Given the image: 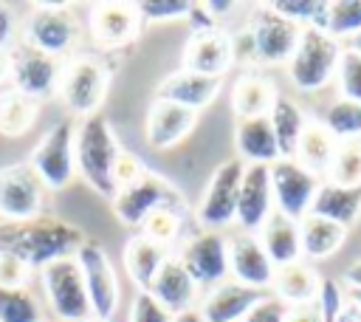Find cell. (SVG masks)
<instances>
[{"label": "cell", "instance_id": "6da1fadb", "mask_svg": "<svg viewBox=\"0 0 361 322\" xmlns=\"http://www.w3.org/2000/svg\"><path fill=\"white\" fill-rule=\"evenodd\" d=\"M85 232L54 215H39L31 220L0 223V251L20 257L28 268H45L54 260L76 257L85 243Z\"/></svg>", "mask_w": 361, "mask_h": 322}, {"label": "cell", "instance_id": "7a4b0ae2", "mask_svg": "<svg viewBox=\"0 0 361 322\" xmlns=\"http://www.w3.org/2000/svg\"><path fill=\"white\" fill-rule=\"evenodd\" d=\"M73 155H76V172L87 181V186H93L102 198L113 201L116 198L113 172H116L121 147L104 116H87L76 124Z\"/></svg>", "mask_w": 361, "mask_h": 322}, {"label": "cell", "instance_id": "3957f363", "mask_svg": "<svg viewBox=\"0 0 361 322\" xmlns=\"http://www.w3.org/2000/svg\"><path fill=\"white\" fill-rule=\"evenodd\" d=\"M344 45L322 28H302L299 45L288 59V79L302 93H316L336 79Z\"/></svg>", "mask_w": 361, "mask_h": 322}, {"label": "cell", "instance_id": "277c9868", "mask_svg": "<svg viewBox=\"0 0 361 322\" xmlns=\"http://www.w3.org/2000/svg\"><path fill=\"white\" fill-rule=\"evenodd\" d=\"M107 88H110V65L102 56L79 54V56H71L68 65H62L59 96L71 113H76L82 119L99 116Z\"/></svg>", "mask_w": 361, "mask_h": 322}, {"label": "cell", "instance_id": "5b68a950", "mask_svg": "<svg viewBox=\"0 0 361 322\" xmlns=\"http://www.w3.org/2000/svg\"><path fill=\"white\" fill-rule=\"evenodd\" d=\"M39 282L45 291V302L59 322H85L93 316L90 297L79 271L76 257L54 260L39 271Z\"/></svg>", "mask_w": 361, "mask_h": 322}, {"label": "cell", "instance_id": "8992f818", "mask_svg": "<svg viewBox=\"0 0 361 322\" xmlns=\"http://www.w3.org/2000/svg\"><path fill=\"white\" fill-rule=\"evenodd\" d=\"M73 141H76V124L59 119L31 150L28 164L37 172V178L45 184V189H65L73 181L76 175Z\"/></svg>", "mask_w": 361, "mask_h": 322}, {"label": "cell", "instance_id": "52a82bcc", "mask_svg": "<svg viewBox=\"0 0 361 322\" xmlns=\"http://www.w3.org/2000/svg\"><path fill=\"white\" fill-rule=\"evenodd\" d=\"M11 54V88L42 102L51 99L54 93H59V79H62V62L34 45H28L25 40L11 42L8 45Z\"/></svg>", "mask_w": 361, "mask_h": 322}, {"label": "cell", "instance_id": "ba28073f", "mask_svg": "<svg viewBox=\"0 0 361 322\" xmlns=\"http://www.w3.org/2000/svg\"><path fill=\"white\" fill-rule=\"evenodd\" d=\"M243 169H245V164L240 158H228V161L217 164V169L212 172L209 184L203 189L197 212H195L200 229L220 232L237 220V195H240Z\"/></svg>", "mask_w": 361, "mask_h": 322}, {"label": "cell", "instance_id": "9c48e42d", "mask_svg": "<svg viewBox=\"0 0 361 322\" xmlns=\"http://www.w3.org/2000/svg\"><path fill=\"white\" fill-rule=\"evenodd\" d=\"M110 203L116 217L130 229H141L147 215H152L158 206H186L180 192L152 169H147L135 184L118 189Z\"/></svg>", "mask_w": 361, "mask_h": 322}, {"label": "cell", "instance_id": "30bf717a", "mask_svg": "<svg viewBox=\"0 0 361 322\" xmlns=\"http://www.w3.org/2000/svg\"><path fill=\"white\" fill-rule=\"evenodd\" d=\"M271 192L274 209L290 220H302L310 215L313 198L319 192V175L305 169L296 158H279L271 167Z\"/></svg>", "mask_w": 361, "mask_h": 322}, {"label": "cell", "instance_id": "8fae6325", "mask_svg": "<svg viewBox=\"0 0 361 322\" xmlns=\"http://www.w3.org/2000/svg\"><path fill=\"white\" fill-rule=\"evenodd\" d=\"M45 206V184L28 161L0 167V217L6 223L39 217Z\"/></svg>", "mask_w": 361, "mask_h": 322}, {"label": "cell", "instance_id": "7c38bea8", "mask_svg": "<svg viewBox=\"0 0 361 322\" xmlns=\"http://www.w3.org/2000/svg\"><path fill=\"white\" fill-rule=\"evenodd\" d=\"M28 45L51 54V56H65L73 51V45L79 42V23L76 14L68 6H54V3H42L37 6L28 20H25V37Z\"/></svg>", "mask_w": 361, "mask_h": 322}, {"label": "cell", "instance_id": "4fadbf2b", "mask_svg": "<svg viewBox=\"0 0 361 322\" xmlns=\"http://www.w3.org/2000/svg\"><path fill=\"white\" fill-rule=\"evenodd\" d=\"M76 263H79V271H82V280L90 297L93 316L113 319L118 311V274L107 251L99 243L85 240L82 249L76 251Z\"/></svg>", "mask_w": 361, "mask_h": 322}, {"label": "cell", "instance_id": "5bb4252c", "mask_svg": "<svg viewBox=\"0 0 361 322\" xmlns=\"http://www.w3.org/2000/svg\"><path fill=\"white\" fill-rule=\"evenodd\" d=\"M178 260L197 285H217L228 277V240L220 232L197 229L180 240Z\"/></svg>", "mask_w": 361, "mask_h": 322}, {"label": "cell", "instance_id": "9a60e30c", "mask_svg": "<svg viewBox=\"0 0 361 322\" xmlns=\"http://www.w3.org/2000/svg\"><path fill=\"white\" fill-rule=\"evenodd\" d=\"M245 28L251 34L257 62H262V65H282V62L288 65V59L293 56V51L299 45V37H302V28L296 23L285 20L282 14L271 11L268 6L257 8Z\"/></svg>", "mask_w": 361, "mask_h": 322}, {"label": "cell", "instance_id": "2e32d148", "mask_svg": "<svg viewBox=\"0 0 361 322\" xmlns=\"http://www.w3.org/2000/svg\"><path fill=\"white\" fill-rule=\"evenodd\" d=\"M274 212V192H271V169L265 164H245L240 195H237V226L248 234H257L262 223Z\"/></svg>", "mask_w": 361, "mask_h": 322}, {"label": "cell", "instance_id": "e0dca14e", "mask_svg": "<svg viewBox=\"0 0 361 322\" xmlns=\"http://www.w3.org/2000/svg\"><path fill=\"white\" fill-rule=\"evenodd\" d=\"M274 271H276V266L265 254L257 234L240 232V234L228 237V274L234 282L248 285L254 291H265L274 282Z\"/></svg>", "mask_w": 361, "mask_h": 322}, {"label": "cell", "instance_id": "ac0fdd59", "mask_svg": "<svg viewBox=\"0 0 361 322\" xmlns=\"http://www.w3.org/2000/svg\"><path fill=\"white\" fill-rule=\"evenodd\" d=\"M234 65L231 56V40L226 31H192V37L183 45V68L195 71L200 76L223 79L228 68Z\"/></svg>", "mask_w": 361, "mask_h": 322}, {"label": "cell", "instance_id": "d6986e66", "mask_svg": "<svg viewBox=\"0 0 361 322\" xmlns=\"http://www.w3.org/2000/svg\"><path fill=\"white\" fill-rule=\"evenodd\" d=\"M87 28L99 45L118 48V45L135 40V34L141 28V17H138L135 3H96V6H90Z\"/></svg>", "mask_w": 361, "mask_h": 322}, {"label": "cell", "instance_id": "ffe728a7", "mask_svg": "<svg viewBox=\"0 0 361 322\" xmlns=\"http://www.w3.org/2000/svg\"><path fill=\"white\" fill-rule=\"evenodd\" d=\"M197 121V113L189 107H180L175 102H164V99H152L149 110H147V144L152 150H172L175 144H180L192 127Z\"/></svg>", "mask_w": 361, "mask_h": 322}, {"label": "cell", "instance_id": "44dd1931", "mask_svg": "<svg viewBox=\"0 0 361 322\" xmlns=\"http://www.w3.org/2000/svg\"><path fill=\"white\" fill-rule=\"evenodd\" d=\"M262 294L265 291H254L234 280H223L206 291V297L197 305V314L203 322H243Z\"/></svg>", "mask_w": 361, "mask_h": 322}, {"label": "cell", "instance_id": "7402d4cb", "mask_svg": "<svg viewBox=\"0 0 361 322\" xmlns=\"http://www.w3.org/2000/svg\"><path fill=\"white\" fill-rule=\"evenodd\" d=\"M223 88V79H212V76H200L195 71H175L169 76H164V82H158L155 88V99H164V102H175L180 107H189V110H203L209 107L217 93Z\"/></svg>", "mask_w": 361, "mask_h": 322}, {"label": "cell", "instance_id": "603a6c76", "mask_svg": "<svg viewBox=\"0 0 361 322\" xmlns=\"http://www.w3.org/2000/svg\"><path fill=\"white\" fill-rule=\"evenodd\" d=\"M197 282L192 280V274L180 266L178 257H169L164 263V268L158 271L155 282L149 285V294L169 311V314H186V311H195V302H197Z\"/></svg>", "mask_w": 361, "mask_h": 322}, {"label": "cell", "instance_id": "cb8c5ba5", "mask_svg": "<svg viewBox=\"0 0 361 322\" xmlns=\"http://www.w3.org/2000/svg\"><path fill=\"white\" fill-rule=\"evenodd\" d=\"M274 297L279 302H285L288 308H296V305H310L319 299V288H322V277L316 274V268L305 260H296V263H288V266H279L274 271Z\"/></svg>", "mask_w": 361, "mask_h": 322}, {"label": "cell", "instance_id": "d4e9b609", "mask_svg": "<svg viewBox=\"0 0 361 322\" xmlns=\"http://www.w3.org/2000/svg\"><path fill=\"white\" fill-rule=\"evenodd\" d=\"M234 147H237V158L245 164H265L271 167L274 161H279V147L271 130L268 116H257V119H237L234 127Z\"/></svg>", "mask_w": 361, "mask_h": 322}, {"label": "cell", "instance_id": "484cf974", "mask_svg": "<svg viewBox=\"0 0 361 322\" xmlns=\"http://www.w3.org/2000/svg\"><path fill=\"white\" fill-rule=\"evenodd\" d=\"M310 215L338 223L341 229H350L361 217V186H338L330 181L319 184V192L313 198Z\"/></svg>", "mask_w": 361, "mask_h": 322}, {"label": "cell", "instance_id": "4316f807", "mask_svg": "<svg viewBox=\"0 0 361 322\" xmlns=\"http://www.w3.org/2000/svg\"><path fill=\"white\" fill-rule=\"evenodd\" d=\"M169 246H161L144 234H133L124 246V268L130 274V280L138 285V291H149V285L155 282L158 271L164 268V263L169 260Z\"/></svg>", "mask_w": 361, "mask_h": 322}, {"label": "cell", "instance_id": "83f0119b", "mask_svg": "<svg viewBox=\"0 0 361 322\" xmlns=\"http://www.w3.org/2000/svg\"><path fill=\"white\" fill-rule=\"evenodd\" d=\"M265 254L271 257V263L288 266L302 260V240H299V220H290L285 215H279L276 209L271 212V217L262 223V229L257 232Z\"/></svg>", "mask_w": 361, "mask_h": 322}, {"label": "cell", "instance_id": "f1b7e54d", "mask_svg": "<svg viewBox=\"0 0 361 322\" xmlns=\"http://www.w3.org/2000/svg\"><path fill=\"white\" fill-rule=\"evenodd\" d=\"M276 88L268 76L245 71L237 76V82L231 85V110L237 119H257V116H268V110L276 102Z\"/></svg>", "mask_w": 361, "mask_h": 322}, {"label": "cell", "instance_id": "f546056e", "mask_svg": "<svg viewBox=\"0 0 361 322\" xmlns=\"http://www.w3.org/2000/svg\"><path fill=\"white\" fill-rule=\"evenodd\" d=\"M268 121H271V130H274V138H276V147H279V158H293L296 147H299V138H302L305 127L310 124L305 110L293 99L279 93L274 107L268 110Z\"/></svg>", "mask_w": 361, "mask_h": 322}, {"label": "cell", "instance_id": "4dcf8cb0", "mask_svg": "<svg viewBox=\"0 0 361 322\" xmlns=\"http://www.w3.org/2000/svg\"><path fill=\"white\" fill-rule=\"evenodd\" d=\"M344 237H347V229H341L333 220H324V217H316V215H307V217L299 220L302 260L319 263V260L333 257L344 246Z\"/></svg>", "mask_w": 361, "mask_h": 322}, {"label": "cell", "instance_id": "1f68e13d", "mask_svg": "<svg viewBox=\"0 0 361 322\" xmlns=\"http://www.w3.org/2000/svg\"><path fill=\"white\" fill-rule=\"evenodd\" d=\"M336 147H338V141L327 133V127L322 121H310L305 127L302 138H299V147H296V155L293 158L305 169H310L313 175H322V172L330 169V161L336 155Z\"/></svg>", "mask_w": 361, "mask_h": 322}, {"label": "cell", "instance_id": "d6a6232c", "mask_svg": "<svg viewBox=\"0 0 361 322\" xmlns=\"http://www.w3.org/2000/svg\"><path fill=\"white\" fill-rule=\"evenodd\" d=\"M37 116H39L37 99L14 90V88L0 90V136H8V138L25 136L34 127Z\"/></svg>", "mask_w": 361, "mask_h": 322}, {"label": "cell", "instance_id": "836d02e7", "mask_svg": "<svg viewBox=\"0 0 361 322\" xmlns=\"http://www.w3.org/2000/svg\"><path fill=\"white\" fill-rule=\"evenodd\" d=\"M322 124L327 127V133L338 141V144H347V141H361V105L358 102H347V99H336L327 105L324 116H322Z\"/></svg>", "mask_w": 361, "mask_h": 322}, {"label": "cell", "instance_id": "e575fe53", "mask_svg": "<svg viewBox=\"0 0 361 322\" xmlns=\"http://www.w3.org/2000/svg\"><path fill=\"white\" fill-rule=\"evenodd\" d=\"M0 322H45L42 305L28 285L23 288L0 285Z\"/></svg>", "mask_w": 361, "mask_h": 322}, {"label": "cell", "instance_id": "d590c367", "mask_svg": "<svg viewBox=\"0 0 361 322\" xmlns=\"http://www.w3.org/2000/svg\"><path fill=\"white\" fill-rule=\"evenodd\" d=\"M183 212L186 206H158L152 215H147V220L141 223L138 234L161 243V246H172L180 237L183 229Z\"/></svg>", "mask_w": 361, "mask_h": 322}, {"label": "cell", "instance_id": "8d00e7d4", "mask_svg": "<svg viewBox=\"0 0 361 322\" xmlns=\"http://www.w3.org/2000/svg\"><path fill=\"white\" fill-rule=\"evenodd\" d=\"M268 8L282 14L285 20L296 23L299 28H322L324 31L330 3L327 0H274V3H268Z\"/></svg>", "mask_w": 361, "mask_h": 322}, {"label": "cell", "instance_id": "74e56055", "mask_svg": "<svg viewBox=\"0 0 361 322\" xmlns=\"http://www.w3.org/2000/svg\"><path fill=\"white\" fill-rule=\"evenodd\" d=\"M327 181L338 186H361V141H347L336 147Z\"/></svg>", "mask_w": 361, "mask_h": 322}, {"label": "cell", "instance_id": "f35d334b", "mask_svg": "<svg viewBox=\"0 0 361 322\" xmlns=\"http://www.w3.org/2000/svg\"><path fill=\"white\" fill-rule=\"evenodd\" d=\"M324 31L330 37H336L338 42L355 37L361 31V0H336V3H330Z\"/></svg>", "mask_w": 361, "mask_h": 322}, {"label": "cell", "instance_id": "ab89813d", "mask_svg": "<svg viewBox=\"0 0 361 322\" xmlns=\"http://www.w3.org/2000/svg\"><path fill=\"white\" fill-rule=\"evenodd\" d=\"M336 85H338L341 99L361 105V54H355L350 48L341 51L338 71H336Z\"/></svg>", "mask_w": 361, "mask_h": 322}, {"label": "cell", "instance_id": "60d3db41", "mask_svg": "<svg viewBox=\"0 0 361 322\" xmlns=\"http://www.w3.org/2000/svg\"><path fill=\"white\" fill-rule=\"evenodd\" d=\"M138 17L149 23H166V20H180L189 14L192 3L189 0H138L135 3Z\"/></svg>", "mask_w": 361, "mask_h": 322}, {"label": "cell", "instance_id": "b9f144b4", "mask_svg": "<svg viewBox=\"0 0 361 322\" xmlns=\"http://www.w3.org/2000/svg\"><path fill=\"white\" fill-rule=\"evenodd\" d=\"M175 314H169L149 291H138L130 305V322H172Z\"/></svg>", "mask_w": 361, "mask_h": 322}, {"label": "cell", "instance_id": "7bdbcfd3", "mask_svg": "<svg viewBox=\"0 0 361 322\" xmlns=\"http://www.w3.org/2000/svg\"><path fill=\"white\" fill-rule=\"evenodd\" d=\"M28 274H31V268L20 257H14L8 251H0V285L3 288H23V285H28Z\"/></svg>", "mask_w": 361, "mask_h": 322}, {"label": "cell", "instance_id": "ee69618b", "mask_svg": "<svg viewBox=\"0 0 361 322\" xmlns=\"http://www.w3.org/2000/svg\"><path fill=\"white\" fill-rule=\"evenodd\" d=\"M285 316H288V305L279 302L274 294H262L243 322H285Z\"/></svg>", "mask_w": 361, "mask_h": 322}, {"label": "cell", "instance_id": "f6af8a7d", "mask_svg": "<svg viewBox=\"0 0 361 322\" xmlns=\"http://www.w3.org/2000/svg\"><path fill=\"white\" fill-rule=\"evenodd\" d=\"M144 172H147V164H144L135 153H124V150H121V155H118V161H116V172H113V178H116V192L124 189V186H130V184H135Z\"/></svg>", "mask_w": 361, "mask_h": 322}, {"label": "cell", "instance_id": "bcb514c9", "mask_svg": "<svg viewBox=\"0 0 361 322\" xmlns=\"http://www.w3.org/2000/svg\"><path fill=\"white\" fill-rule=\"evenodd\" d=\"M228 40H231V56H234V62H243V65L257 62V54H254V42H251L248 28H240Z\"/></svg>", "mask_w": 361, "mask_h": 322}, {"label": "cell", "instance_id": "7dc6e473", "mask_svg": "<svg viewBox=\"0 0 361 322\" xmlns=\"http://www.w3.org/2000/svg\"><path fill=\"white\" fill-rule=\"evenodd\" d=\"M285 322H324V314H322L319 302H310V305H296V308H288Z\"/></svg>", "mask_w": 361, "mask_h": 322}, {"label": "cell", "instance_id": "c3c4849f", "mask_svg": "<svg viewBox=\"0 0 361 322\" xmlns=\"http://www.w3.org/2000/svg\"><path fill=\"white\" fill-rule=\"evenodd\" d=\"M11 31H14L11 14H8V8L0 6V48H8L11 45Z\"/></svg>", "mask_w": 361, "mask_h": 322}, {"label": "cell", "instance_id": "681fc988", "mask_svg": "<svg viewBox=\"0 0 361 322\" xmlns=\"http://www.w3.org/2000/svg\"><path fill=\"white\" fill-rule=\"evenodd\" d=\"M344 282H347V291H361V257L355 263L347 266L344 271Z\"/></svg>", "mask_w": 361, "mask_h": 322}, {"label": "cell", "instance_id": "f907efd6", "mask_svg": "<svg viewBox=\"0 0 361 322\" xmlns=\"http://www.w3.org/2000/svg\"><path fill=\"white\" fill-rule=\"evenodd\" d=\"M333 322H361V311L347 299V302H344V308L338 311V316H336Z\"/></svg>", "mask_w": 361, "mask_h": 322}, {"label": "cell", "instance_id": "816d5d0a", "mask_svg": "<svg viewBox=\"0 0 361 322\" xmlns=\"http://www.w3.org/2000/svg\"><path fill=\"white\" fill-rule=\"evenodd\" d=\"M8 76H11V54L8 48H0V85L8 82Z\"/></svg>", "mask_w": 361, "mask_h": 322}, {"label": "cell", "instance_id": "f5cc1de1", "mask_svg": "<svg viewBox=\"0 0 361 322\" xmlns=\"http://www.w3.org/2000/svg\"><path fill=\"white\" fill-rule=\"evenodd\" d=\"M172 322H203V319H200V314H197V308H195V311H186V314H178V316H175Z\"/></svg>", "mask_w": 361, "mask_h": 322}, {"label": "cell", "instance_id": "db71d44e", "mask_svg": "<svg viewBox=\"0 0 361 322\" xmlns=\"http://www.w3.org/2000/svg\"><path fill=\"white\" fill-rule=\"evenodd\" d=\"M344 48H350V51H355V54H361V31H358V34H355V37H350V40H347V45H344Z\"/></svg>", "mask_w": 361, "mask_h": 322}, {"label": "cell", "instance_id": "11a10c76", "mask_svg": "<svg viewBox=\"0 0 361 322\" xmlns=\"http://www.w3.org/2000/svg\"><path fill=\"white\" fill-rule=\"evenodd\" d=\"M347 299L361 311V291H347Z\"/></svg>", "mask_w": 361, "mask_h": 322}, {"label": "cell", "instance_id": "9f6ffc18", "mask_svg": "<svg viewBox=\"0 0 361 322\" xmlns=\"http://www.w3.org/2000/svg\"><path fill=\"white\" fill-rule=\"evenodd\" d=\"M85 322H113V319H99V316H90V319H85Z\"/></svg>", "mask_w": 361, "mask_h": 322}, {"label": "cell", "instance_id": "6f0895ef", "mask_svg": "<svg viewBox=\"0 0 361 322\" xmlns=\"http://www.w3.org/2000/svg\"><path fill=\"white\" fill-rule=\"evenodd\" d=\"M45 322H59V319H45Z\"/></svg>", "mask_w": 361, "mask_h": 322}]
</instances>
